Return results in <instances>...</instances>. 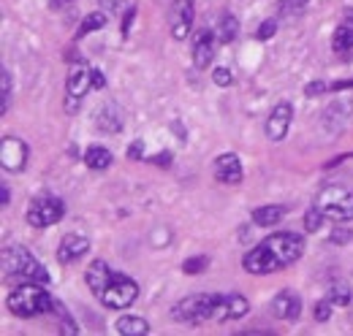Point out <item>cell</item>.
I'll return each mask as SVG.
<instances>
[{"mask_svg":"<svg viewBox=\"0 0 353 336\" xmlns=\"http://www.w3.org/2000/svg\"><path fill=\"white\" fill-rule=\"evenodd\" d=\"M302 252H305L302 233H272L264 242H259L250 252H245L242 269L248 274H256V277L274 274V271L296 263L302 258Z\"/></svg>","mask_w":353,"mask_h":336,"instance_id":"obj_1","label":"cell"},{"mask_svg":"<svg viewBox=\"0 0 353 336\" xmlns=\"http://www.w3.org/2000/svg\"><path fill=\"white\" fill-rule=\"evenodd\" d=\"M8 309L11 315L28 320V317H36V315H44V312H52V304L54 298L46 293L41 288V282H28V285H19L8 293Z\"/></svg>","mask_w":353,"mask_h":336,"instance_id":"obj_2","label":"cell"},{"mask_svg":"<svg viewBox=\"0 0 353 336\" xmlns=\"http://www.w3.org/2000/svg\"><path fill=\"white\" fill-rule=\"evenodd\" d=\"M3 274L6 277H22L30 282H49V271L39 258H33V252L25 250L22 244H11L3 247Z\"/></svg>","mask_w":353,"mask_h":336,"instance_id":"obj_3","label":"cell"},{"mask_svg":"<svg viewBox=\"0 0 353 336\" xmlns=\"http://www.w3.org/2000/svg\"><path fill=\"white\" fill-rule=\"evenodd\" d=\"M315 207L332 222H351L353 220V190L343 185H329L318 193Z\"/></svg>","mask_w":353,"mask_h":336,"instance_id":"obj_4","label":"cell"},{"mask_svg":"<svg viewBox=\"0 0 353 336\" xmlns=\"http://www.w3.org/2000/svg\"><path fill=\"white\" fill-rule=\"evenodd\" d=\"M212 304H215V293L188 295V298L176 301L172 306V320L174 323H188V326L207 323V320H212Z\"/></svg>","mask_w":353,"mask_h":336,"instance_id":"obj_5","label":"cell"},{"mask_svg":"<svg viewBox=\"0 0 353 336\" xmlns=\"http://www.w3.org/2000/svg\"><path fill=\"white\" fill-rule=\"evenodd\" d=\"M63 214H65V204H63V198H57V196H36L30 204H28V211H25V220H28V225H33V228H49V225H54V222H60L63 220Z\"/></svg>","mask_w":353,"mask_h":336,"instance_id":"obj_6","label":"cell"},{"mask_svg":"<svg viewBox=\"0 0 353 336\" xmlns=\"http://www.w3.org/2000/svg\"><path fill=\"white\" fill-rule=\"evenodd\" d=\"M136 295H139V285L133 282L128 274L114 271L109 285L103 288V293L98 295V298H101V304L106 309H125V306H131L133 301H136Z\"/></svg>","mask_w":353,"mask_h":336,"instance_id":"obj_7","label":"cell"},{"mask_svg":"<svg viewBox=\"0 0 353 336\" xmlns=\"http://www.w3.org/2000/svg\"><path fill=\"white\" fill-rule=\"evenodd\" d=\"M250 312V301L242 293H215L212 304V320L225 323V320H239Z\"/></svg>","mask_w":353,"mask_h":336,"instance_id":"obj_8","label":"cell"},{"mask_svg":"<svg viewBox=\"0 0 353 336\" xmlns=\"http://www.w3.org/2000/svg\"><path fill=\"white\" fill-rule=\"evenodd\" d=\"M193 19H196V8L193 0H174L169 8V30L176 41H185L193 30Z\"/></svg>","mask_w":353,"mask_h":336,"instance_id":"obj_9","label":"cell"},{"mask_svg":"<svg viewBox=\"0 0 353 336\" xmlns=\"http://www.w3.org/2000/svg\"><path fill=\"white\" fill-rule=\"evenodd\" d=\"M0 163H3V171L19 174L28 163V144L22 138H17V136H3V141H0Z\"/></svg>","mask_w":353,"mask_h":336,"instance_id":"obj_10","label":"cell"},{"mask_svg":"<svg viewBox=\"0 0 353 336\" xmlns=\"http://www.w3.org/2000/svg\"><path fill=\"white\" fill-rule=\"evenodd\" d=\"M294 123V106L288 103V101H280L272 112H269V117H266V138L269 141H283L285 136H288V127Z\"/></svg>","mask_w":353,"mask_h":336,"instance_id":"obj_11","label":"cell"},{"mask_svg":"<svg viewBox=\"0 0 353 336\" xmlns=\"http://www.w3.org/2000/svg\"><path fill=\"white\" fill-rule=\"evenodd\" d=\"M215 39H218V33L210 30V28H201L193 36V65L199 71H204L212 63V57H215Z\"/></svg>","mask_w":353,"mask_h":336,"instance_id":"obj_12","label":"cell"},{"mask_svg":"<svg viewBox=\"0 0 353 336\" xmlns=\"http://www.w3.org/2000/svg\"><path fill=\"white\" fill-rule=\"evenodd\" d=\"M212 174L221 185H239L242 182V160L234 152H223L212 163Z\"/></svg>","mask_w":353,"mask_h":336,"instance_id":"obj_13","label":"cell"},{"mask_svg":"<svg viewBox=\"0 0 353 336\" xmlns=\"http://www.w3.org/2000/svg\"><path fill=\"white\" fill-rule=\"evenodd\" d=\"M272 312H274V317L294 323V320H299V315H302V298H299L296 291H288V288H285V291H280V293L274 295Z\"/></svg>","mask_w":353,"mask_h":336,"instance_id":"obj_14","label":"cell"},{"mask_svg":"<svg viewBox=\"0 0 353 336\" xmlns=\"http://www.w3.org/2000/svg\"><path fill=\"white\" fill-rule=\"evenodd\" d=\"M88 250H90V239L85 233H65L63 242H60V247H57V260L63 266L77 263Z\"/></svg>","mask_w":353,"mask_h":336,"instance_id":"obj_15","label":"cell"},{"mask_svg":"<svg viewBox=\"0 0 353 336\" xmlns=\"http://www.w3.org/2000/svg\"><path fill=\"white\" fill-rule=\"evenodd\" d=\"M332 49H334V54H337L343 63H351L353 60V17H345V19L334 28Z\"/></svg>","mask_w":353,"mask_h":336,"instance_id":"obj_16","label":"cell"},{"mask_svg":"<svg viewBox=\"0 0 353 336\" xmlns=\"http://www.w3.org/2000/svg\"><path fill=\"white\" fill-rule=\"evenodd\" d=\"M90 87H92V71H90L82 60H77V63L71 65V71H68L65 92H68L71 98H79V101H82Z\"/></svg>","mask_w":353,"mask_h":336,"instance_id":"obj_17","label":"cell"},{"mask_svg":"<svg viewBox=\"0 0 353 336\" xmlns=\"http://www.w3.org/2000/svg\"><path fill=\"white\" fill-rule=\"evenodd\" d=\"M92 123H95L98 130H103V133H120V130H123V112H120L117 103L106 101V103H101V106L95 109Z\"/></svg>","mask_w":353,"mask_h":336,"instance_id":"obj_18","label":"cell"},{"mask_svg":"<svg viewBox=\"0 0 353 336\" xmlns=\"http://www.w3.org/2000/svg\"><path fill=\"white\" fill-rule=\"evenodd\" d=\"M353 114V101H337V103H332L326 112H323V127L329 130V133H337V130H343L345 123L351 120Z\"/></svg>","mask_w":353,"mask_h":336,"instance_id":"obj_19","label":"cell"},{"mask_svg":"<svg viewBox=\"0 0 353 336\" xmlns=\"http://www.w3.org/2000/svg\"><path fill=\"white\" fill-rule=\"evenodd\" d=\"M112 269L106 266V260H92L88 266V271H85V280H88V288L92 291L95 295L103 293V288L109 285V280H112Z\"/></svg>","mask_w":353,"mask_h":336,"instance_id":"obj_20","label":"cell"},{"mask_svg":"<svg viewBox=\"0 0 353 336\" xmlns=\"http://www.w3.org/2000/svg\"><path fill=\"white\" fill-rule=\"evenodd\" d=\"M285 214H288V207H283V204H266V207L253 209V222H256L259 228H272V225H277Z\"/></svg>","mask_w":353,"mask_h":336,"instance_id":"obj_21","label":"cell"},{"mask_svg":"<svg viewBox=\"0 0 353 336\" xmlns=\"http://www.w3.org/2000/svg\"><path fill=\"white\" fill-rule=\"evenodd\" d=\"M114 331L123 336H141L150 331V323L144 317H139V315H125V317H120L114 323Z\"/></svg>","mask_w":353,"mask_h":336,"instance_id":"obj_22","label":"cell"},{"mask_svg":"<svg viewBox=\"0 0 353 336\" xmlns=\"http://www.w3.org/2000/svg\"><path fill=\"white\" fill-rule=\"evenodd\" d=\"M112 152L106 149V147H98V144H92L88 152H85V166L92 168V171H106V168L112 166Z\"/></svg>","mask_w":353,"mask_h":336,"instance_id":"obj_23","label":"cell"},{"mask_svg":"<svg viewBox=\"0 0 353 336\" xmlns=\"http://www.w3.org/2000/svg\"><path fill=\"white\" fill-rule=\"evenodd\" d=\"M215 33H218V39H221L223 43L236 41V36H239V19H236L234 14H223Z\"/></svg>","mask_w":353,"mask_h":336,"instance_id":"obj_24","label":"cell"},{"mask_svg":"<svg viewBox=\"0 0 353 336\" xmlns=\"http://www.w3.org/2000/svg\"><path fill=\"white\" fill-rule=\"evenodd\" d=\"M326 298H329L334 306H348V304H351V298H353L351 285H348L345 280L332 282V285H329V293H326Z\"/></svg>","mask_w":353,"mask_h":336,"instance_id":"obj_25","label":"cell"},{"mask_svg":"<svg viewBox=\"0 0 353 336\" xmlns=\"http://www.w3.org/2000/svg\"><path fill=\"white\" fill-rule=\"evenodd\" d=\"M103 25H106V14H103V11H92V14H88V17L82 19V25L77 28V39H85L90 33L101 30Z\"/></svg>","mask_w":353,"mask_h":336,"instance_id":"obj_26","label":"cell"},{"mask_svg":"<svg viewBox=\"0 0 353 336\" xmlns=\"http://www.w3.org/2000/svg\"><path fill=\"white\" fill-rule=\"evenodd\" d=\"M52 312L57 315V320H60V331L63 334H79V326L71 320V315H68V309L54 298V304H52Z\"/></svg>","mask_w":353,"mask_h":336,"instance_id":"obj_27","label":"cell"},{"mask_svg":"<svg viewBox=\"0 0 353 336\" xmlns=\"http://www.w3.org/2000/svg\"><path fill=\"white\" fill-rule=\"evenodd\" d=\"M207 269H210V258L207 255H193V258H185V263H182V271L190 274V277H196V274H201Z\"/></svg>","mask_w":353,"mask_h":336,"instance_id":"obj_28","label":"cell"},{"mask_svg":"<svg viewBox=\"0 0 353 336\" xmlns=\"http://www.w3.org/2000/svg\"><path fill=\"white\" fill-rule=\"evenodd\" d=\"M11 106V74L8 68L0 71V114H6Z\"/></svg>","mask_w":353,"mask_h":336,"instance_id":"obj_29","label":"cell"},{"mask_svg":"<svg viewBox=\"0 0 353 336\" xmlns=\"http://www.w3.org/2000/svg\"><path fill=\"white\" fill-rule=\"evenodd\" d=\"M323 220H326V217H323V214H321V209L312 204V207L307 209V214H305V231L315 233V231L321 228V222H323Z\"/></svg>","mask_w":353,"mask_h":336,"instance_id":"obj_30","label":"cell"},{"mask_svg":"<svg viewBox=\"0 0 353 336\" xmlns=\"http://www.w3.org/2000/svg\"><path fill=\"white\" fill-rule=\"evenodd\" d=\"M332 309H334V304H332L329 298H323V301H318V304L312 306V315H315L318 323H326V320L332 317Z\"/></svg>","mask_w":353,"mask_h":336,"instance_id":"obj_31","label":"cell"},{"mask_svg":"<svg viewBox=\"0 0 353 336\" xmlns=\"http://www.w3.org/2000/svg\"><path fill=\"white\" fill-rule=\"evenodd\" d=\"M274 30H277V19H264V22L259 25V30H256V39H259V41H269V39L274 36Z\"/></svg>","mask_w":353,"mask_h":336,"instance_id":"obj_32","label":"cell"},{"mask_svg":"<svg viewBox=\"0 0 353 336\" xmlns=\"http://www.w3.org/2000/svg\"><path fill=\"white\" fill-rule=\"evenodd\" d=\"M212 82L218 84V87H228V84L234 82V76H231L228 68H215V71H212Z\"/></svg>","mask_w":353,"mask_h":336,"instance_id":"obj_33","label":"cell"},{"mask_svg":"<svg viewBox=\"0 0 353 336\" xmlns=\"http://www.w3.org/2000/svg\"><path fill=\"white\" fill-rule=\"evenodd\" d=\"M133 19H136V6H128V8H125V14H123V28H120V33H123V36H128V33H131Z\"/></svg>","mask_w":353,"mask_h":336,"instance_id":"obj_34","label":"cell"},{"mask_svg":"<svg viewBox=\"0 0 353 336\" xmlns=\"http://www.w3.org/2000/svg\"><path fill=\"white\" fill-rule=\"evenodd\" d=\"M329 242L332 244H345V242H351V231L348 228H334V233L329 236Z\"/></svg>","mask_w":353,"mask_h":336,"instance_id":"obj_35","label":"cell"},{"mask_svg":"<svg viewBox=\"0 0 353 336\" xmlns=\"http://www.w3.org/2000/svg\"><path fill=\"white\" fill-rule=\"evenodd\" d=\"M128 158H131V160H141V158H144V141H141V138L131 141V147H128Z\"/></svg>","mask_w":353,"mask_h":336,"instance_id":"obj_36","label":"cell"},{"mask_svg":"<svg viewBox=\"0 0 353 336\" xmlns=\"http://www.w3.org/2000/svg\"><path fill=\"white\" fill-rule=\"evenodd\" d=\"M150 163L158 168H169V163H172V152H158V155L150 158Z\"/></svg>","mask_w":353,"mask_h":336,"instance_id":"obj_37","label":"cell"},{"mask_svg":"<svg viewBox=\"0 0 353 336\" xmlns=\"http://www.w3.org/2000/svg\"><path fill=\"white\" fill-rule=\"evenodd\" d=\"M326 90H329V84H323V82H312L305 87V92H307L310 98H312V95H321V92H326Z\"/></svg>","mask_w":353,"mask_h":336,"instance_id":"obj_38","label":"cell"},{"mask_svg":"<svg viewBox=\"0 0 353 336\" xmlns=\"http://www.w3.org/2000/svg\"><path fill=\"white\" fill-rule=\"evenodd\" d=\"M8 201H11V193H8V185H0V207L8 209Z\"/></svg>","mask_w":353,"mask_h":336,"instance_id":"obj_39","label":"cell"},{"mask_svg":"<svg viewBox=\"0 0 353 336\" xmlns=\"http://www.w3.org/2000/svg\"><path fill=\"white\" fill-rule=\"evenodd\" d=\"M92 87H98V90L106 87V79H103V74H101L98 68H92Z\"/></svg>","mask_w":353,"mask_h":336,"instance_id":"obj_40","label":"cell"},{"mask_svg":"<svg viewBox=\"0 0 353 336\" xmlns=\"http://www.w3.org/2000/svg\"><path fill=\"white\" fill-rule=\"evenodd\" d=\"M310 0H283L280 6H285V8H294V11H299V8H305Z\"/></svg>","mask_w":353,"mask_h":336,"instance_id":"obj_41","label":"cell"},{"mask_svg":"<svg viewBox=\"0 0 353 336\" xmlns=\"http://www.w3.org/2000/svg\"><path fill=\"white\" fill-rule=\"evenodd\" d=\"M65 112H68V114L79 112V98H71V95H68V98H65Z\"/></svg>","mask_w":353,"mask_h":336,"instance_id":"obj_42","label":"cell"},{"mask_svg":"<svg viewBox=\"0 0 353 336\" xmlns=\"http://www.w3.org/2000/svg\"><path fill=\"white\" fill-rule=\"evenodd\" d=\"M103 11H120V0H98Z\"/></svg>","mask_w":353,"mask_h":336,"instance_id":"obj_43","label":"cell"},{"mask_svg":"<svg viewBox=\"0 0 353 336\" xmlns=\"http://www.w3.org/2000/svg\"><path fill=\"white\" fill-rule=\"evenodd\" d=\"M74 0H49V6L54 8V11H60V8H65V6H71Z\"/></svg>","mask_w":353,"mask_h":336,"instance_id":"obj_44","label":"cell"},{"mask_svg":"<svg viewBox=\"0 0 353 336\" xmlns=\"http://www.w3.org/2000/svg\"><path fill=\"white\" fill-rule=\"evenodd\" d=\"M353 87V79H348V82H334L332 84V90H351Z\"/></svg>","mask_w":353,"mask_h":336,"instance_id":"obj_45","label":"cell"}]
</instances>
